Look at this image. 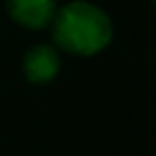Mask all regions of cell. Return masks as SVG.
I'll use <instances>...</instances> for the list:
<instances>
[{"mask_svg": "<svg viewBox=\"0 0 156 156\" xmlns=\"http://www.w3.org/2000/svg\"><path fill=\"white\" fill-rule=\"evenodd\" d=\"M56 49L90 58L109 47L113 24L105 9L88 0H73L60 7L49 24Z\"/></svg>", "mask_w": 156, "mask_h": 156, "instance_id": "1", "label": "cell"}, {"mask_svg": "<svg viewBox=\"0 0 156 156\" xmlns=\"http://www.w3.org/2000/svg\"><path fill=\"white\" fill-rule=\"evenodd\" d=\"M22 66H24V75L30 83L45 86V83H49L58 77L62 60H60V54L54 45L39 43V45H32L24 54Z\"/></svg>", "mask_w": 156, "mask_h": 156, "instance_id": "2", "label": "cell"}, {"mask_svg": "<svg viewBox=\"0 0 156 156\" xmlns=\"http://www.w3.org/2000/svg\"><path fill=\"white\" fill-rule=\"evenodd\" d=\"M5 7L9 17L26 30L49 28L58 11L56 0H5Z\"/></svg>", "mask_w": 156, "mask_h": 156, "instance_id": "3", "label": "cell"}]
</instances>
